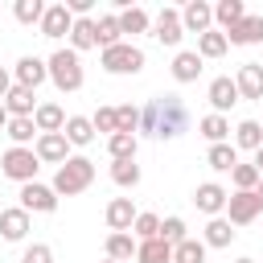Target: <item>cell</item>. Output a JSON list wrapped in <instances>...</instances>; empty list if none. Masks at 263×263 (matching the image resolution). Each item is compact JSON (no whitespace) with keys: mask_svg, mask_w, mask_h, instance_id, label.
I'll use <instances>...</instances> for the list:
<instances>
[{"mask_svg":"<svg viewBox=\"0 0 263 263\" xmlns=\"http://www.w3.org/2000/svg\"><path fill=\"white\" fill-rule=\"evenodd\" d=\"M140 132L156 136V140H177L181 132H189V111H185L181 95H156V99H148V107L140 111Z\"/></svg>","mask_w":263,"mask_h":263,"instance_id":"cell-1","label":"cell"},{"mask_svg":"<svg viewBox=\"0 0 263 263\" xmlns=\"http://www.w3.org/2000/svg\"><path fill=\"white\" fill-rule=\"evenodd\" d=\"M90 181H95V160H90V156H70V160L53 173V193H58V197H74V193L90 189Z\"/></svg>","mask_w":263,"mask_h":263,"instance_id":"cell-2","label":"cell"},{"mask_svg":"<svg viewBox=\"0 0 263 263\" xmlns=\"http://www.w3.org/2000/svg\"><path fill=\"white\" fill-rule=\"evenodd\" d=\"M49 82H53L62 95L82 90V62H78L74 49H53V53H49Z\"/></svg>","mask_w":263,"mask_h":263,"instance_id":"cell-3","label":"cell"},{"mask_svg":"<svg viewBox=\"0 0 263 263\" xmlns=\"http://www.w3.org/2000/svg\"><path fill=\"white\" fill-rule=\"evenodd\" d=\"M99 62H103L107 74H140V70H144V49L132 45V41H119V45L103 49Z\"/></svg>","mask_w":263,"mask_h":263,"instance_id":"cell-4","label":"cell"},{"mask_svg":"<svg viewBox=\"0 0 263 263\" xmlns=\"http://www.w3.org/2000/svg\"><path fill=\"white\" fill-rule=\"evenodd\" d=\"M0 168H4V177H8V181L29 185V181H37L41 160H37V152H33V148H8V152L0 156Z\"/></svg>","mask_w":263,"mask_h":263,"instance_id":"cell-5","label":"cell"},{"mask_svg":"<svg viewBox=\"0 0 263 263\" xmlns=\"http://www.w3.org/2000/svg\"><path fill=\"white\" fill-rule=\"evenodd\" d=\"M259 214H263L259 189H251V193H230V201H226V222H230V226H247V222H255Z\"/></svg>","mask_w":263,"mask_h":263,"instance_id":"cell-6","label":"cell"},{"mask_svg":"<svg viewBox=\"0 0 263 263\" xmlns=\"http://www.w3.org/2000/svg\"><path fill=\"white\" fill-rule=\"evenodd\" d=\"M21 210H29V214H53V210H58L53 185H41V181L21 185Z\"/></svg>","mask_w":263,"mask_h":263,"instance_id":"cell-7","label":"cell"},{"mask_svg":"<svg viewBox=\"0 0 263 263\" xmlns=\"http://www.w3.org/2000/svg\"><path fill=\"white\" fill-rule=\"evenodd\" d=\"M33 152H37L41 164H58V168H62V164L70 160V140H66V132H49V136H37Z\"/></svg>","mask_w":263,"mask_h":263,"instance_id":"cell-8","label":"cell"},{"mask_svg":"<svg viewBox=\"0 0 263 263\" xmlns=\"http://www.w3.org/2000/svg\"><path fill=\"white\" fill-rule=\"evenodd\" d=\"M226 201H230V193H226L218 181H205V185H197V189H193V205H197L201 214H210V218H222Z\"/></svg>","mask_w":263,"mask_h":263,"instance_id":"cell-9","label":"cell"},{"mask_svg":"<svg viewBox=\"0 0 263 263\" xmlns=\"http://www.w3.org/2000/svg\"><path fill=\"white\" fill-rule=\"evenodd\" d=\"M181 25H185V33H210L214 29V4H205V0H189L185 8H181Z\"/></svg>","mask_w":263,"mask_h":263,"instance_id":"cell-10","label":"cell"},{"mask_svg":"<svg viewBox=\"0 0 263 263\" xmlns=\"http://www.w3.org/2000/svg\"><path fill=\"white\" fill-rule=\"evenodd\" d=\"M70 29H74V12L66 4H49L45 16H41V37L58 41V37H70Z\"/></svg>","mask_w":263,"mask_h":263,"instance_id":"cell-11","label":"cell"},{"mask_svg":"<svg viewBox=\"0 0 263 263\" xmlns=\"http://www.w3.org/2000/svg\"><path fill=\"white\" fill-rule=\"evenodd\" d=\"M152 37H156L160 45H181V37H185L181 12H177V8H160V16L152 21Z\"/></svg>","mask_w":263,"mask_h":263,"instance_id":"cell-12","label":"cell"},{"mask_svg":"<svg viewBox=\"0 0 263 263\" xmlns=\"http://www.w3.org/2000/svg\"><path fill=\"white\" fill-rule=\"evenodd\" d=\"M136 205H132V197H111V205H107V226H111V234H132V226H136Z\"/></svg>","mask_w":263,"mask_h":263,"instance_id":"cell-13","label":"cell"},{"mask_svg":"<svg viewBox=\"0 0 263 263\" xmlns=\"http://www.w3.org/2000/svg\"><path fill=\"white\" fill-rule=\"evenodd\" d=\"M16 86H29V90H37L45 78H49V62H41V58H33V53H25L21 62H16Z\"/></svg>","mask_w":263,"mask_h":263,"instance_id":"cell-14","label":"cell"},{"mask_svg":"<svg viewBox=\"0 0 263 263\" xmlns=\"http://www.w3.org/2000/svg\"><path fill=\"white\" fill-rule=\"evenodd\" d=\"M205 95H210V103H214V115L230 111V107H234V103L242 99V95H238V82H234V78H226V74H222V78H214Z\"/></svg>","mask_w":263,"mask_h":263,"instance_id":"cell-15","label":"cell"},{"mask_svg":"<svg viewBox=\"0 0 263 263\" xmlns=\"http://www.w3.org/2000/svg\"><path fill=\"white\" fill-rule=\"evenodd\" d=\"M234 82H238V95L242 99H259L263 103V66L259 62H242L238 74H234Z\"/></svg>","mask_w":263,"mask_h":263,"instance_id":"cell-16","label":"cell"},{"mask_svg":"<svg viewBox=\"0 0 263 263\" xmlns=\"http://www.w3.org/2000/svg\"><path fill=\"white\" fill-rule=\"evenodd\" d=\"M29 234V210H21V205H12V210H0V238H8V242H21Z\"/></svg>","mask_w":263,"mask_h":263,"instance_id":"cell-17","label":"cell"},{"mask_svg":"<svg viewBox=\"0 0 263 263\" xmlns=\"http://www.w3.org/2000/svg\"><path fill=\"white\" fill-rule=\"evenodd\" d=\"M4 107H8L12 119H33V111H37V95H33L29 86H12V90L4 95Z\"/></svg>","mask_w":263,"mask_h":263,"instance_id":"cell-18","label":"cell"},{"mask_svg":"<svg viewBox=\"0 0 263 263\" xmlns=\"http://www.w3.org/2000/svg\"><path fill=\"white\" fill-rule=\"evenodd\" d=\"M33 123H37V132H41V136H49V132H66V111H62L58 103H37Z\"/></svg>","mask_w":263,"mask_h":263,"instance_id":"cell-19","label":"cell"},{"mask_svg":"<svg viewBox=\"0 0 263 263\" xmlns=\"http://www.w3.org/2000/svg\"><path fill=\"white\" fill-rule=\"evenodd\" d=\"M230 45H259L263 41V16H242L230 33H226Z\"/></svg>","mask_w":263,"mask_h":263,"instance_id":"cell-20","label":"cell"},{"mask_svg":"<svg viewBox=\"0 0 263 263\" xmlns=\"http://www.w3.org/2000/svg\"><path fill=\"white\" fill-rule=\"evenodd\" d=\"M99 45V29L90 16H74V29H70V49L82 53V49H95Z\"/></svg>","mask_w":263,"mask_h":263,"instance_id":"cell-21","label":"cell"},{"mask_svg":"<svg viewBox=\"0 0 263 263\" xmlns=\"http://www.w3.org/2000/svg\"><path fill=\"white\" fill-rule=\"evenodd\" d=\"M197 74H201V53H197V49H177V58H173V78H177V82H197Z\"/></svg>","mask_w":263,"mask_h":263,"instance_id":"cell-22","label":"cell"},{"mask_svg":"<svg viewBox=\"0 0 263 263\" xmlns=\"http://www.w3.org/2000/svg\"><path fill=\"white\" fill-rule=\"evenodd\" d=\"M242 16H247V4H242V0H218V4H214V21H218L222 33H230Z\"/></svg>","mask_w":263,"mask_h":263,"instance_id":"cell-23","label":"cell"},{"mask_svg":"<svg viewBox=\"0 0 263 263\" xmlns=\"http://www.w3.org/2000/svg\"><path fill=\"white\" fill-rule=\"evenodd\" d=\"M234 148L259 152V148H263V123H259V119H242V123L234 127Z\"/></svg>","mask_w":263,"mask_h":263,"instance_id":"cell-24","label":"cell"},{"mask_svg":"<svg viewBox=\"0 0 263 263\" xmlns=\"http://www.w3.org/2000/svg\"><path fill=\"white\" fill-rule=\"evenodd\" d=\"M205 164H210L214 173H234V164H238V148H234V144H210Z\"/></svg>","mask_w":263,"mask_h":263,"instance_id":"cell-25","label":"cell"},{"mask_svg":"<svg viewBox=\"0 0 263 263\" xmlns=\"http://www.w3.org/2000/svg\"><path fill=\"white\" fill-rule=\"evenodd\" d=\"M95 29H99V49H111V45H119V41H123L119 12H103V16L95 21Z\"/></svg>","mask_w":263,"mask_h":263,"instance_id":"cell-26","label":"cell"},{"mask_svg":"<svg viewBox=\"0 0 263 263\" xmlns=\"http://www.w3.org/2000/svg\"><path fill=\"white\" fill-rule=\"evenodd\" d=\"M66 140H70V148H86L95 140V123L86 115H70L66 119Z\"/></svg>","mask_w":263,"mask_h":263,"instance_id":"cell-27","label":"cell"},{"mask_svg":"<svg viewBox=\"0 0 263 263\" xmlns=\"http://www.w3.org/2000/svg\"><path fill=\"white\" fill-rule=\"evenodd\" d=\"M136 263H173V247L164 238H148L136 247Z\"/></svg>","mask_w":263,"mask_h":263,"instance_id":"cell-28","label":"cell"},{"mask_svg":"<svg viewBox=\"0 0 263 263\" xmlns=\"http://www.w3.org/2000/svg\"><path fill=\"white\" fill-rule=\"evenodd\" d=\"M197 132L210 140V144H226V136H230V119L226 115H201V123H197Z\"/></svg>","mask_w":263,"mask_h":263,"instance_id":"cell-29","label":"cell"},{"mask_svg":"<svg viewBox=\"0 0 263 263\" xmlns=\"http://www.w3.org/2000/svg\"><path fill=\"white\" fill-rule=\"evenodd\" d=\"M136 234H107V259H115V263H127V259H136Z\"/></svg>","mask_w":263,"mask_h":263,"instance_id":"cell-30","label":"cell"},{"mask_svg":"<svg viewBox=\"0 0 263 263\" xmlns=\"http://www.w3.org/2000/svg\"><path fill=\"white\" fill-rule=\"evenodd\" d=\"M226 49H230V41H226L222 29H210V33L197 37V53H201V62H205V58H222Z\"/></svg>","mask_w":263,"mask_h":263,"instance_id":"cell-31","label":"cell"},{"mask_svg":"<svg viewBox=\"0 0 263 263\" xmlns=\"http://www.w3.org/2000/svg\"><path fill=\"white\" fill-rule=\"evenodd\" d=\"M4 132H8V140H12V148H29V144H33L37 136H41L33 119H8V127H4Z\"/></svg>","mask_w":263,"mask_h":263,"instance_id":"cell-32","label":"cell"},{"mask_svg":"<svg viewBox=\"0 0 263 263\" xmlns=\"http://www.w3.org/2000/svg\"><path fill=\"white\" fill-rule=\"evenodd\" d=\"M136 148H140V136H127V132H115V136L107 140L111 160H136Z\"/></svg>","mask_w":263,"mask_h":263,"instance_id":"cell-33","label":"cell"},{"mask_svg":"<svg viewBox=\"0 0 263 263\" xmlns=\"http://www.w3.org/2000/svg\"><path fill=\"white\" fill-rule=\"evenodd\" d=\"M140 177H144V173H140L136 160H111V181H115L119 189H136Z\"/></svg>","mask_w":263,"mask_h":263,"instance_id":"cell-34","label":"cell"},{"mask_svg":"<svg viewBox=\"0 0 263 263\" xmlns=\"http://www.w3.org/2000/svg\"><path fill=\"white\" fill-rule=\"evenodd\" d=\"M205 242L201 238H185V242H177L173 247V263H205Z\"/></svg>","mask_w":263,"mask_h":263,"instance_id":"cell-35","label":"cell"},{"mask_svg":"<svg viewBox=\"0 0 263 263\" xmlns=\"http://www.w3.org/2000/svg\"><path fill=\"white\" fill-rule=\"evenodd\" d=\"M230 238H234V230H230V222L226 218H210L205 222V247H230Z\"/></svg>","mask_w":263,"mask_h":263,"instance_id":"cell-36","label":"cell"},{"mask_svg":"<svg viewBox=\"0 0 263 263\" xmlns=\"http://www.w3.org/2000/svg\"><path fill=\"white\" fill-rule=\"evenodd\" d=\"M45 8H49V4H41V0H16V4H12V16H16L21 25H41Z\"/></svg>","mask_w":263,"mask_h":263,"instance_id":"cell-37","label":"cell"},{"mask_svg":"<svg viewBox=\"0 0 263 263\" xmlns=\"http://www.w3.org/2000/svg\"><path fill=\"white\" fill-rule=\"evenodd\" d=\"M148 12L144 8H119V29L123 33H148Z\"/></svg>","mask_w":263,"mask_h":263,"instance_id":"cell-38","label":"cell"},{"mask_svg":"<svg viewBox=\"0 0 263 263\" xmlns=\"http://www.w3.org/2000/svg\"><path fill=\"white\" fill-rule=\"evenodd\" d=\"M230 181H234V189L238 193H251V189H259V168L255 164H234V173H230Z\"/></svg>","mask_w":263,"mask_h":263,"instance_id":"cell-39","label":"cell"},{"mask_svg":"<svg viewBox=\"0 0 263 263\" xmlns=\"http://www.w3.org/2000/svg\"><path fill=\"white\" fill-rule=\"evenodd\" d=\"M132 234H136L140 242L160 238V218H156V214H140V218H136V226H132Z\"/></svg>","mask_w":263,"mask_h":263,"instance_id":"cell-40","label":"cell"},{"mask_svg":"<svg viewBox=\"0 0 263 263\" xmlns=\"http://www.w3.org/2000/svg\"><path fill=\"white\" fill-rule=\"evenodd\" d=\"M90 123H95V132H107V140L119 132V119H115V107H99L95 115H90Z\"/></svg>","mask_w":263,"mask_h":263,"instance_id":"cell-41","label":"cell"},{"mask_svg":"<svg viewBox=\"0 0 263 263\" xmlns=\"http://www.w3.org/2000/svg\"><path fill=\"white\" fill-rule=\"evenodd\" d=\"M115 119H119V132H127V136L140 132V107L123 103V107H115Z\"/></svg>","mask_w":263,"mask_h":263,"instance_id":"cell-42","label":"cell"},{"mask_svg":"<svg viewBox=\"0 0 263 263\" xmlns=\"http://www.w3.org/2000/svg\"><path fill=\"white\" fill-rule=\"evenodd\" d=\"M160 238H164L168 247L185 242V238H189V234H185V222H181V218H164V222H160Z\"/></svg>","mask_w":263,"mask_h":263,"instance_id":"cell-43","label":"cell"},{"mask_svg":"<svg viewBox=\"0 0 263 263\" xmlns=\"http://www.w3.org/2000/svg\"><path fill=\"white\" fill-rule=\"evenodd\" d=\"M21 263H53V251L45 242H29L25 255H21Z\"/></svg>","mask_w":263,"mask_h":263,"instance_id":"cell-44","label":"cell"},{"mask_svg":"<svg viewBox=\"0 0 263 263\" xmlns=\"http://www.w3.org/2000/svg\"><path fill=\"white\" fill-rule=\"evenodd\" d=\"M66 8H70L74 16H90V8H95V0H66Z\"/></svg>","mask_w":263,"mask_h":263,"instance_id":"cell-45","label":"cell"},{"mask_svg":"<svg viewBox=\"0 0 263 263\" xmlns=\"http://www.w3.org/2000/svg\"><path fill=\"white\" fill-rule=\"evenodd\" d=\"M12 86H16V82H12V74H8L4 66H0V103H4V95H8Z\"/></svg>","mask_w":263,"mask_h":263,"instance_id":"cell-46","label":"cell"},{"mask_svg":"<svg viewBox=\"0 0 263 263\" xmlns=\"http://www.w3.org/2000/svg\"><path fill=\"white\" fill-rule=\"evenodd\" d=\"M8 119H12V115H8V107L0 103V127H8Z\"/></svg>","mask_w":263,"mask_h":263,"instance_id":"cell-47","label":"cell"},{"mask_svg":"<svg viewBox=\"0 0 263 263\" xmlns=\"http://www.w3.org/2000/svg\"><path fill=\"white\" fill-rule=\"evenodd\" d=\"M255 168H259V177H263V148L255 152Z\"/></svg>","mask_w":263,"mask_h":263,"instance_id":"cell-48","label":"cell"},{"mask_svg":"<svg viewBox=\"0 0 263 263\" xmlns=\"http://www.w3.org/2000/svg\"><path fill=\"white\" fill-rule=\"evenodd\" d=\"M234 263H255V259H234Z\"/></svg>","mask_w":263,"mask_h":263,"instance_id":"cell-49","label":"cell"},{"mask_svg":"<svg viewBox=\"0 0 263 263\" xmlns=\"http://www.w3.org/2000/svg\"><path fill=\"white\" fill-rule=\"evenodd\" d=\"M259 197H263V181H259Z\"/></svg>","mask_w":263,"mask_h":263,"instance_id":"cell-50","label":"cell"},{"mask_svg":"<svg viewBox=\"0 0 263 263\" xmlns=\"http://www.w3.org/2000/svg\"><path fill=\"white\" fill-rule=\"evenodd\" d=\"M107 263H115V259H107Z\"/></svg>","mask_w":263,"mask_h":263,"instance_id":"cell-51","label":"cell"}]
</instances>
